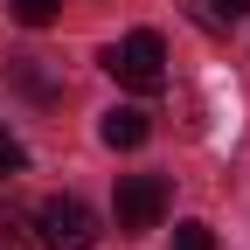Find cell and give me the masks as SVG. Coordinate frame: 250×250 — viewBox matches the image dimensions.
<instances>
[{
	"label": "cell",
	"mask_w": 250,
	"mask_h": 250,
	"mask_svg": "<svg viewBox=\"0 0 250 250\" xmlns=\"http://www.w3.org/2000/svg\"><path fill=\"white\" fill-rule=\"evenodd\" d=\"M215 14H229V21H236V14H250V0H215Z\"/></svg>",
	"instance_id": "9"
},
{
	"label": "cell",
	"mask_w": 250,
	"mask_h": 250,
	"mask_svg": "<svg viewBox=\"0 0 250 250\" xmlns=\"http://www.w3.org/2000/svg\"><path fill=\"white\" fill-rule=\"evenodd\" d=\"M7 83L28 90V98H62V70L42 56H7Z\"/></svg>",
	"instance_id": "4"
},
{
	"label": "cell",
	"mask_w": 250,
	"mask_h": 250,
	"mask_svg": "<svg viewBox=\"0 0 250 250\" xmlns=\"http://www.w3.org/2000/svg\"><path fill=\"white\" fill-rule=\"evenodd\" d=\"M174 250H215V229L208 223H181L174 229Z\"/></svg>",
	"instance_id": "7"
},
{
	"label": "cell",
	"mask_w": 250,
	"mask_h": 250,
	"mask_svg": "<svg viewBox=\"0 0 250 250\" xmlns=\"http://www.w3.org/2000/svg\"><path fill=\"white\" fill-rule=\"evenodd\" d=\"M104 70H111L125 90H139V98H146V90H160V83H167V42L153 35V28H132V35H125V42L104 56Z\"/></svg>",
	"instance_id": "2"
},
{
	"label": "cell",
	"mask_w": 250,
	"mask_h": 250,
	"mask_svg": "<svg viewBox=\"0 0 250 250\" xmlns=\"http://www.w3.org/2000/svg\"><path fill=\"white\" fill-rule=\"evenodd\" d=\"M21 167H28V153H21V146H14V139H0V181H14V174H21Z\"/></svg>",
	"instance_id": "8"
},
{
	"label": "cell",
	"mask_w": 250,
	"mask_h": 250,
	"mask_svg": "<svg viewBox=\"0 0 250 250\" xmlns=\"http://www.w3.org/2000/svg\"><path fill=\"white\" fill-rule=\"evenodd\" d=\"M56 7H62V0H7V14H14L21 28H49V21H56Z\"/></svg>",
	"instance_id": "6"
},
{
	"label": "cell",
	"mask_w": 250,
	"mask_h": 250,
	"mask_svg": "<svg viewBox=\"0 0 250 250\" xmlns=\"http://www.w3.org/2000/svg\"><path fill=\"white\" fill-rule=\"evenodd\" d=\"M35 236H42L49 250H98L104 223H98V208H90L83 195H49V202L35 208Z\"/></svg>",
	"instance_id": "1"
},
{
	"label": "cell",
	"mask_w": 250,
	"mask_h": 250,
	"mask_svg": "<svg viewBox=\"0 0 250 250\" xmlns=\"http://www.w3.org/2000/svg\"><path fill=\"white\" fill-rule=\"evenodd\" d=\"M98 139H104L111 153L146 146V111H139V104H111V111H104V125H98Z\"/></svg>",
	"instance_id": "5"
},
{
	"label": "cell",
	"mask_w": 250,
	"mask_h": 250,
	"mask_svg": "<svg viewBox=\"0 0 250 250\" xmlns=\"http://www.w3.org/2000/svg\"><path fill=\"white\" fill-rule=\"evenodd\" d=\"M167 202H174V188H167L160 174H125V181H118V202H111L118 236H146V229H160Z\"/></svg>",
	"instance_id": "3"
}]
</instances>
